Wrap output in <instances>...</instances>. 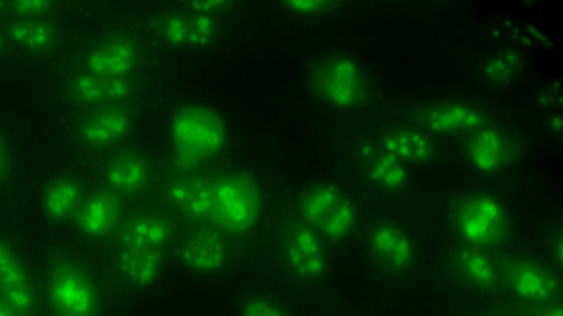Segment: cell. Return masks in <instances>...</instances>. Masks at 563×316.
Returning <instances> with one entry per match:
<instances>
[{
  "label": "cell",
  "mask_w": 563,
  "mask_h": 316,
  "mask_svg": "<svg viewBox=\"0 0 563 316\" xmlns=\"http://www.w3.org/2000/svg\"><path fill=\"white\" fill-rule=\"evenodd\" d=\"M361 170L373 184L389 192H400L409 184L405 163L379 143L365 142L356 149Z\"/></svg>",
  "instance_id": "23"
},
{
  "label": "cell",
  "mask_w": 563,
  "mask_h": 316,
  "mask_svg": "<svg viewBox=\"0 0 563 316\" xmlns=\"http://www.w3.org/2000/svg\"><path fill=\"white\" fill-rule=\"evenodd\" d=\"M3 31L10 42L25 52L48 55L60 43V32L52 18L4 20Z\"/></svg>",
  "instance_id": "25"
},
{
  "label": "cell",
  "mask_w": 563,
  "mask_h": 316,
  "mask_svg": "<svg viewBox=\"0 0 563 316\" xmlns=\"http://www.w3.org/2000/svg\"><path fill=\"white\" fill-rule=\"evenodd\" d=\"M231 4V2L227 1H195L190 2L188 5L192 11L217 15L228 9Z\"/></svg>",
  "instance_id": "34"
},
{
  "label": "cell",
  "mask_w": 563,
  "mask_h": 316,
  "mask_svg": "<svg viewBox=\"0 0 563 316\" xmlns=\"http://www.w3.org/2000/svg\"><path fill=\"white\" fill-rule=\"evenodd\" d=\"M468 163L483 173H494L511 166L520 156L518 142L503 128L487 123L462 137Z\"/></svg>",
  "instance_id": "14"
},
{
  "label": "cell",
  "mask_w": 563,
  "mask_h": 316,
  "mask_svg": "<svg viewBox=\"0 0 563 316\" xmlns=\"http://www.w3.org/2000/svg\"><path fill=\"white\" fill-rule=\"evenodd\" d=\"M449 262L455 278L474 291L495 293L503 289L499 259L490 249L463 244L452 249Z\"/></svg>",
  "instance_id": "20"
},
{
  "label": "cell",
  "mask_w": 563,
  "mask_h": 316,
  "mask_svg": "<svg viewBox=\"0 0 563 316\" xmlns=\"http://www.w3.org/2000/svg\"><path fill=\"white\" fill-rule=\"evenodd\" d=\"M310 84L323 103L342 110L363 106L372 94L366 68L347 54H331L321 58L311 70Z\"/></svg>",
  "instance_id": "5"
},
{
  "label": "cell",
  "mask_w": 563,
  "mask_h": 316,
  "mask_svg": "<svg viewBox=\"0 0 563 316\" xmlns=\"http://www.w3.org/2000/svg\"><path fill=\"white\" fill-rule=\"evenodd\" d=\"M503 289L523 303L559 301L561 283L544 264L520 255L499 259Z\"/></svg>",
  "instance_id": "11"
},
{
  "label": "cell",
  "mask_w": 563,
  "mask_h": 316,
  "mask_svg": "<svg viewBox=\"0 0 563 316\" xmlns=\"http://www.w3.org/2000/svg\"><path fill=\"white\" fill-rule=\"evenodd\" d=\"M0 316H24V315L0 296Z\"/></svg>",
  "instance_id": "36"
},
{
  "label": "cell",
  "mask_w": 563,
  "mask_h": 316,
  "mask_svg": "<svg viewBox=\"0 0 563 316\" xmlns=\"http://www.w3.org/2000/svg\"><path fill=\"white\" fill-rule=\"evenodd\" d=\"M133 121L134 110L131 102L80 109L74 120V136L85 148H112L126 138Z\"/></svg>",
  "instance_id": "10"
},
{
  "label": "cell",
  "mask_w": 563,
  "mask_h": 316,
  "mask_svg": "<svg viewBox=\"0 0 563 316\" xmlns=\"http://www.w3.org/2000/svg\"><path fill=\"white\" fill-rule=\"evenodd\" d=\"M487 316H527L515 304L497 308Z\"/></svg>",
  "instance_id": "35"
},
{
  "label": "cell",
  "mask_w": 563,
  "mask_h": 316,
  "mask_svg": "<svg viewBox=\"0 0 563 316\" xmlns=\"http://www.w3.org/2000/svg\"><path fill=\"white\" fill-rule=\"evenodd\" d=\"M368 246L373 256L395 271L411 267L416 258V247L411 237L399 226L380 222L368 234Z\"/></svg>",
  "instance_id": "24"
},
{
  "label": "cell",
  "mask_w": 563,
  "mask_h": 316,
  "mask_svg": "<svg viewBox=\"0 0 563 316\" xmlns=\"http://www.w3.org/2000/svg\"><path fill=\"white\" fill-rule=\"evenodd\" d=\"M12 168V156L5 137L0 131V184L10 176Z\"/></svg>",
  "instance_id": "33"
},
{
  "label": "cell",
  "mask_w": 563,
  "mask_h": 316,
  "mask_svg": "<svg viewBox=\"0 0 563 316\" xmlns=\"http://www.w3.org/2000/svg\"><path fill=\"white\" fill-rule=\"evenodd\" d=\"M86 193L80 177L73 173L59 174L49 180L43 189V212L54 222L71 221Z\"/></svg>",
  "instance_id": "26"
},
{
  "label": "cell",
  "mask_w": 563,
  "mask_h": 316,
  "mask_svg": "<svg viewBox=\"0 0 563 316\" xmlns=\"http://www.w3.org/2000/svg\"><path fill=\"white\" fill-rule=\"evenodd\" d=\"M57 3L46 0L0 1V16L10 19L52 18Z\"/></svg>",
  "instance_id": "29"
},
{
  "label": "cell",
  "mask_w": 563,
  "mask_h": 316,
  "mask_svg": "<svg viewBox=\"0 0 563 316\" xmlns=\"http://www.w3.org/2000/svg\"><path fill=\"white\" fill-rule=\"evenodd\" d=\"M212 205L210 224L232 239L247 236L256 226L263 206L257 181L240 170H224L211 176Z\"/></svg>",
  "instance_id": "3"
},
{
  "label": "cell",
  "mask_w": 563,
  "mask_h": 316,
  "mask_svg": "<svg viewBox=\"0 0 563 316\" xmlns=\"http://www.w3.org/2000/svg\"><path fill=\"white\" fill-rule=\"evenodd\" d=\"M553 253L556 257L558 263L560 264L562 261V239L560 236L558 237L556 241H554Z\"/></svg>",
  "instance_id": "37"
},
{
  "label": "cell",
  "mask_w": 563,
  "mask_h": 316,
  "mask_svg": "<svg viewBox=\"0 0 563 316\" xmlns=\"http://www.w3.org/2000/svg\"><path fill=\"white\" fill-rule=\"evenodd\" d=\"M451 225L463 244L492 249L505 245L512 234L508 210L496 196L471 192L451 207Z\"/></svg>",
  "instance_id": "4"
},
{
  "label": "cell",
  "mask_w": 563,
  "mask_h": 316,
  "mask_svg": "<svg viewBox=\"0 0 563 316\" xmlns=\"http://www.w3.org/2000/svg\"><path fill=\"white\" fill-rule=\"evenodd\" d=\"M154 165L151 158L136 147H120L101 163L100 178L103 185L114 193L135 195L152 182Z\"/></svg>",
  "instance_id": "17"
},
{
  "label": "cell",
  "mask_w": 563,
  "mask_h": 316,
  "mask_svg": "<svg viewBox=\"0 0 563 316\" xmlns=\"http://www.w3.org/2000/svg\"><path fill=\"white\" fill-rule=\"evenodd\" d=\"M242 316H288V314L273 300L257 296L244 303Z\"/></svg>",
  "instance_id": "30"
},
{
  "label": "cell",
  "mask_w": 563,
  "mask_h": 316,
  "mask_svg": "<svg viewBox=\"0 0 563 316\" xmlns=\"http://www.w3.org/2000/svg\"><path fill=\"white\" fill-rule=\"evenodd\" d=\"M49 316H102L104 292L93 267L69 251L49 255L44 274Z\"/></svg>",
  "instance_id": "1"
},
{
  "label": "cell",
  "mask_w": 563,
  "mask_h": 316,
  "mask_svg": "<svg viewBox=\"0 0 563 316\" xmlns=\"http://www.w3.org/2000/svg\"><path fill=\"white\" fill-rule=\"evenodd\" d=\"M515 305L527 316H563L559 301L544 303L519 302Z\"/></svg>",
  "instance_id": "32"
},
{
  "label": "cell",
  "mask_w": 563,
  "mask_h": 316,
  "mask_svg": "<svg viewBox=\"0 0 563 316\" xmlns=\"http://www.w3.org/2000/svg\"><path fill=\"white\" fill-rule=\"evenodd\" d=\"M136 76L107 78L82 69L73 70L65 81V97L74 106L80 109L131 102L137 91Z\"/></svg>",
  "instance_id": "15"
},
{
  "label": "cell",
  "mask_w": 563,
  "mask_h": 316,
  "mask_svg": "<svg viewBox=\"0 0 563 316\" xmlns=\"http://www.w3.org/2000/svg\"><path fill=\"white\" fill-rule=\"evenodd\" d=\"M169 135L180 169L195 170L222 153L228 132L223 117L214 109L189 103L174 113Z\"/></svg>",
  "instance_id": "2"
},
{
  "label": "cell",
  "mask_w": 563,
  "mask_h": 316,
  "mask_svg": "<svg viewBox=\"0 0 563 316\" xmlns=\"http://www.w3.org/2000/svg\"><path fill=\"white\" fill-rule=\"evenodd\" d=\"M172 248L187 270L207 275L230 261L233 239L210 223H192L179 229Z\"/></svg>",
  "instance_id": "8"
},
{
  "label": "cell",
  "mask_w": 563,
  "mask_h": 316,
  "mask_svg": "<svg viewBox=\"0 0 563 316\" xmlns=\"http://www.w3.org/2000/svg\"><path fill=\"white\" fill-rule=\"evenodd\" d=\"M217 15L186 9L169 12L156 24L157 35L175 47H201L214 41L219 34Z\"/></svg>",
  "instance_id": "21"
},
{
  "label": "cell",
  "mask_w": 563,
  "mask_h": 316,
  "mask_svg": "<svg viewBox=\"0 0 563 316\" xmlns=\"http://www.w3.org/2000/svg\"><path fill=\"white\" fill-rule=\"evenodd\" d=\"M419 128L440 136H465L489 123L477 106L457 101H440L421 106L415 114Z\"/></svg>",
  "instance_id": "18"
},
{
  "label": "cell",
  "mask_w": 563,
  "mask_h": 316,
  "mask_svg": "<svg viewBox=\"0 0 563 316\" xmlns=\"http://www.w3.org/2000/svg\"><path fill=\"white\" fill-rule=\"evenodd\" d=\"M165 249L114 247L111 268L115 279L131 289L151 286L163 271Z\"/></svg>",
  "instance_id": "22"
},
{
  "label": "cell",
  "mask_w": 563,
  "mask_h": 316,
  "mask_svg": "<svg viewBox=\"0 0 563 316\" xmlns=\"http://www.w3.org/2000/svg\"><path fill=\"white\" fill-rule=\"evenodd\" d=\"M168 207L192 223H210L212 205L211 176L195 170H183L170 176L163 189Z\"/></svg>",
  "instance_id": "13"
},
{
  "label": "cell",
  "mask_w": 563,
  "mask_h": 316,
  "mask_svg": "<svg viewBox=\"0 0 563 316\" xmlns=\"http://www.w3.org/2000/svg\"><path fill=\"white\" fill-rule=\"evenodd\" d=\"M123 217L121 196L102 185L86 193L71 222L85 238L100 240L112 236Z\"/></svg>",
  "instance_id": "19"
},
{
  "label": "cell",
  "mask_w": 563,
  "mask_h": 316,
  "mask_svg": "<svg viewBox=\"0 0 563 316\" xmlns=\"http://www.w3.org/2000/svg\"><path fill=\"white\" fill-rule=\"evenodd\" d=\"M522 71V59L512 49H503L490 56L482 68L483 78L493 87H507L516 81Z\"/></svg>",
  "instance_id": "28"
},
{
  "label": "cell",
  "mask_w": 563,
  "mask_h": 316,
  "mask_svg": "<svg viewBox=\"0 0 563 316\" xmlns=\"http://www.w3.org/2000/svg\"><path fill=\"white\" fill-rule=\"evenodd\" d=\"M276 246L283 264L297 279L312 282L324 275L328 257L323 238L296 212L282 221Z\"/></svg>",
  "instance_id": "7"
},
{
  "label": "cell",
  "mask_w": 563,
  "mask_h": 316,
  "mask_svg": "<svg viewBox=\"0 0 563 316\" xmlns=\"http://www.w3.org/2000/svg\"><path fill=\"white\" fill-rule=\"evenodd\" d=\"M282 4L290 12L300 15H311L328 12L338 5V2L328 0L286 1Z\"/></svg>",
  "instance_id": "31"
},
{
  "label": "cell",
  "mask_w": 563,
  "mask_h": 316,
  "mask_svg": "<svg viewBox=\"0 0 563 316\" xmlns=\"http://www.w3.org/2000/svg\"><path fill=\"white\" fill-rule=\"evenodd\" d=\"M295 212L322 238L331 241L350 236L357 218L353 202L330 182L309 185L300 194Z\"/></svg>",
  "instance_id": "6"
},
{
  "label": "cell",
  "mask_w": 563,
  "mask_h": 316,
  "mask_svg": "<svg viewBox=\"0 0 563 316\" xmlns=\"http://www.w3.org/2000/svg\"><path fill=\"white\" fill-rule=\"evenodd\" d=\"M379 144L404 163H427L435 156L433 142L420 128L397 127L390 129L382 135Z\"/></svg>",
  "instance_id": "27"
},
{
  "label": "cell",
  "mask_w": 563,
  "mask_h": 316,
  "mask_svg": "<svg viewBox=\"0 0 563 316\" xmlns=\"http://www.w3.org/2000/svg\"><path fill=\"white\" fill-rule=\"evenodd\" d=\"M142 45L128 31H109L91 42L80 54L76 69L107 78L136 76L142 61Z\"/></svg>",
  "instance_id": "9"
},
{
  "label": "cell",
  "mask_w": 563,
  "mask_h": 316,
  "mask_svg": "<svg viewBox=\"0 0 563 316\" xmlns=\"http://www.w3.org/2000/svg\"><path fill=\"white\" fill-rule=\"evenodd\" d=\"M0 296L24 316H41L40 294L23 256L0 235Z\"/></svg>",
  "instance_id": "12"
},
{
  "label": "cell",
  "mask_w": 563,
  "mask_h": 316,
  "mask_svg": "<svg viewBox=\"0 0 563 316\" xmlns=\"http://www.w3.org/2000/svg\"><path fill=\"white\" fill-rule=\"evenodd\" d=\"M8 42H9V40H8L3 29L0 27V57L5 53Z\"/></svg>",
  "instance_id": "38"
},
{
  "label": "cell",
  "mask_w": 563,
  "mask_h": 316,
  "mask_svg": "<svg viewBox=\"0 0 563 316\" xmlns=\"http://www.w3.org/2000/svg\"><path fill=\"white\" fill-rule=\"evenodd\" d=\"M179 227L167 212L137 211L123 217L112 235L114 247L165 249L172 246Z\"/></svg>",
  "instance_id": "16"
}]
</instances>
